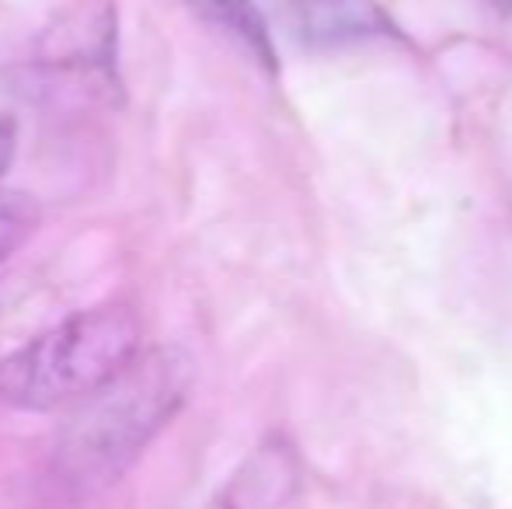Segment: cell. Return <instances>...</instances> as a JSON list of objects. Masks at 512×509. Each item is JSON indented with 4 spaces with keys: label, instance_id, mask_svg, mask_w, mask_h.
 Returning <instances> with one entry per match:
<instances>
[{
    "label": "cell",
    "instance_id": "obj_1",
    "mask_svg": "<svg viewBox=\"0 0 512 509\" xmlns=\"http://www.w3.org/2000/svg\"><path fill=\"white\" fill-rule=\"evenodd\" d=\"M192 381L196 363L185 349H140L105 387L77 401L56 433L53 478L60 489L95 496L119 482L178 415Z\"/></svg>",
    "mask_w": 512,
    "mask_h": 509
},
{
    "label": "cell",
    "instance_id": "obj_2",
    "mask_svg": "<svg viewBox=\"0 0 512 509\" xmlns=\"http://www.w3.org/2000/svg\"><path fill=\"white\" fill-rule=\"evenodd\" d=\"M143 328L129 304H102L63 318L0 360V401L21 412L77 405L140 353Z\"/></svg>",
    "mask_w": 512,
    "mask_h": 509
},
{
    "label": "cell",
    "instance_id": "obj_3",
    "mask_svg": "<svg viewBox=\"0 0 512 509\" xmlns=\"http://www.w3.org/2000/svg\"><path fill=\"white\" fill-rule=\"evenodd\" d=\"M293 21H297L300 35L314 46L391 32L384 11L373 0H297Z\"/></svg>",
    "mask_w": 512,
    "mask_h": 509
},
{
    "label": "cell",
    "instance_id": "obj_4",
    "mask_svg": "<svg viewBox=\"0 0 512 509\" xmlns=\"http://www.w3.org/2000/svg\"><path fill=\"white\" fill-rule=\"evenodd\" d=\"M196 14H203L206 21H213L216 28L230 32L234 39H241L251 49L258 63L269 74H276V46H272L269 25H265L262 11L255 7V0H185Z\"/></svg>",
    "mask_w": 512,
    "mask_h": 509
},
{
    "label": "cell",
    "instance_id": "obj_5",
    "mask_svg": "<svg viewBox=\"0 0 512 509\" xmlns=\"http://www.w3.org/2000/svg\"><path fill=\"white\" fill-rule=\"evenodd\" d=\"M35 224H39V210H35L32 199L0 192V265L32 238Z\"/></svg>",
    "mask_w": 512,
    "mask_h": 509
},
{
    "label": "cell",
    "instance_id": "obj_6",
    "mask_svg": "<svg viewBox=\"0 0 512 509\" xmlns=\"http://www.w3.org/2000/svg\"><path fill=\"white\" fill-rule=\"evenodd\" d=\"M14 154H18V123L11 116H0V178L14 164Z\"/></svg>",
    "mask_w": 512,
    "mask_h": 509
}]
</instances>
